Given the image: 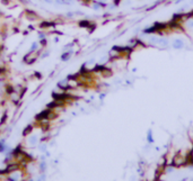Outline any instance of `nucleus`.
<instances>
[{
  "mask_svg": "<svg viewBox=\"0 0 193 181\" xmlns=\"http://www.w3.org/2000/svg\"><path fill=\"white\" fill-rule=\"evenodd\" d=\"M37 57H39V52L29 51V53H27L24 56V63H26V64H33L37 60Z\"/></svg>",
  "mask_w": 193,
  "mask_h": 181,
  "instance_id": "obj_1",
  "label": "nucleus"
},
{
  "mask_svg": "<svg viewBox=\"0 0 193 181\" xmlns=\"http://www.w3.org/2000/svg\"><path fill=\"white\" fill-rule=\"evenodd\" d=\"M27 142H29V146H32V147L35 146V145L37 144V142H39V136L29 134V135L27 136Z\"/></svg>",
  "mask_w": 193,
  "mask_h": 181,
  "instance_id": "obj_2",
  "label": "nucleus"
},
{
  "mask_svg": "<svg viewBox=\"0 0 193 181\" xmlns=\"http://www.w3.org/2000/svg\"><path fill=\"white\" fill-rule=\"evenodd\" d=\"M25 16H26V18L29 20H37L39 19V15L35 12H33V10H26L25 12Z\"/></svg>",
  "mask_w": 193,
  "mask_h": 181,
  "instance_id": "obj_3",
  "label": "nucleus"
},
{
  "mask_svg": "<svg viewBox=\"0 0 193 181\" xmlns=\"http://www.w3.org/2000/svg\"><path fill=\"white\" fill-rule=\"evenodd\" d=\"M58 87H59L61 90H67V89H69V80L64 79V80L59 81V82H58Z\"/></svg>",
  "mask_w": 193,
  "mask_h": 181,
  "instance_id": "obj_4",
  "label": "nucleus"
},
{
  "mask_svg": "<svg viewBox=\"0 0 193 181\" xmlns=\"http://www.w3.org/2000/svg\"><path fill=\"white\" fill-rule=\"evenodd\" d=\"M48 111H49V109L43 110V111H41L39 115H36V120H37V122H40V120H43V119L48 118Z\"/></svg>",
  "mask_w": 193,
  "mask_h": 181,
  "instance_id": "obj_5",
  "label": "nucleus"
},
{
  "mask_svg": "<svg viewBox=\"0 0 193 181\" xmlns=\"http://www.w3.org/2000/svg\"><path fill=\"white\" fill-rule=\"evenodd\" d=\"M32 130H33V126L32 125H29V126H26V128L23 130V136H29V134H32Z\"/></svg>",
  "mask_w": 193,
  "mask_h": 181,
  "instance_id": "obj_6",
  "label": "nucleus"
},
{
  "mask_svg": "<svg viewBox=\"0 0 193 181\" xmlns=\"http://www.w3.org/2000/svg\"><path fill=\"white\" fill-rule=\"evenodd\" d=\"M183 46H184V43L181 40H175L174 43H173V47L174 49H182Z\"/></svg>",
  "mask_w": 193,
  "mask_h": 181,
  "instance_id": "obj_7",
  "label": "nucleus"
},
{
  "mask_svg": "<svg viewBox=\"0 0 193 181\" xmlns=\"http://www.w3.org/2000/svg\"><path fill=\"white\" fill-rule=\"evenodd\" d=\"M40 27L42 29H46V28H49V27H53V24L49 23V22H43V23H41Z\"/></svg>",
  "mask_w": 193,
  "mask_h": 181,
  "instance_id": "obj_8",
  "label": "nucleus"
},
{
  "mask_svg": "<svg viewBox=\"0 0 193 181\" xmlns=\"http://www.w3.org/2000/svg\"><path fill=\"white\" fill-rule=\"evenodd\" d=\"M185 27L190 29L193 28V18H190V19H187L186 22H185Z\"/></svg>",
  "mask_w": 193,
  "mask_h": 181,
  "instance_id": "obj_9",
  "label": "nucleus"
},
{
  "mask_svg": "<svg viewBox=\"0 0 193 181\" xmlns=\"http://www.w3.org/2000/svg\"><path fill=\"white\" fill-rule=\"evenodd\" d=\"M157 44H159V45H162V46H166L168 44V41L166 40V38H158Z\"/></svg>",
  "mask_w": 193,
  "mask_h": 181,
  "instance_id": "obj_10",
  "label": "nucleus"
},
{
  "mask_svg": "<svg viewBox=\"0 0 193 181\" xmlns=\"http://www.w3.org/2000/svg\"><path fill=\"white\" fill-rule=\"evenodd\" d=\"M71 54H72V53H71V51L66 52V53H63V54H62V56H61V59H62L63 61H67V60H68L69 57L71 56Z\"/></svg>",
  "mask_w": 193,
  "mask_h": 181,
  "instance_id": "obj_11",
  "label": "nucleus"
},
{
  "mask_svg": "<svg viewBox=\"0 0 193 181\" xmlns=\"http://www.w3.org/2000/svg\"><path fill=\"white\" fill-rule=\"evenodd\" d=\"M39 47H40L39 43H37V42H34V43H32V46H31L29 51H37V50H39Z\"/></svg>",
  "mask_w": 193,
  "mask_h": 181,
  "instance_id": "obj_12",
  "label": "nucleus"
},
{
  "mask_svg": "<svg viewBox=\"0 0 193 181\" xmlns=\"http://www.w3.org/2000/svg\"><path fill=\"white\" fill-rule=\"evenodd\" d=\"M45 168H46V163L44 162V161H42L40 164V171L41 172H43V171L45 170Z\"/></svg>",
  "mask_w": 193,
  "mask_h": 181,
  "instance_id": "obj_13",
  "label": "nucleus"
},
{
  "mask_svg": "<svg viewBox=\"0 0 193 181\" xmlns=\"http://www.w3.org/2000/svg\"><path fill=\"white\" fill-rule=\"evenodd\" d=\"M39 148H40L42 152L46 151V144H45V143H42V144H40V145H39Z\"/></svg>",
  "mask_w": 193,
  "mask_h": 181,
  "instance_id": "obj_14",
  "label": "nucleus"
},
{
  "mask_svg": "<svg viewBox=\"0 0 193 181\" xmlns=\"http://www.w3.org/2000/svg\"><path fill=\"white\" fill-rule=\"evenodd\" d=\"M96 1H97V2H99V4H102V5H103V4H106L108 0H96Z\"/></svg>",
  "mask_w": 193,
  "mask_h": 181,
  "instance_id": "obj_15",
  "label": "nucleus"
},
{
  "mask_svg": "<svg viewBox=\"0 0 193 181\" xmlns=\"http://www.w3.org/2000/svg\"><path fill=\"white\" fill-rule=\"evenodd\" d=\"M44 2H46V4H53L54 2V0H43Z\"/></svg>",
  "mask_w": 193,
  "mask_h": 181,
  "instance_id": "obj_16",
  "label": "nucleus"
},
{
  "mask_svg": "<svg viewBox=\"0 0 193 181\" xmlns=\"http://www.w3.org/2000/svg\"><path fill=\"white\" fill-rule=\"evenodd\" d=\"M9 1H10V0H2L1 2H2L4 5H8V4H9Z\"/></svg>",
  "mask_w": 193,
  "mask_h": 181,
  "instance_id": "obj_17",
  "label": "nucleus"
},
{
  "mask_svg": "<svg viewBox=\"0 0 193 181\" xmlns=\"http://www.w3.org/2000/svg\"><path fill=\"white\" fill-rule=\"evenodd\" d=\"M41 44H42V46H46V41L45 40L41 41Z\"/></svg>",
  "mask_w": 193,
  "mask_h": 181,
  "instance_id": "obj_18",
  "label": "nucleus"
}]
</instances>
